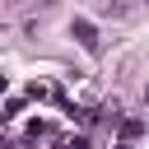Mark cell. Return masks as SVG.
<instances>
[{
	"label": "cell",
	"instance_id": "3957f363",
	"mask_svg": "<svg viewBox=\"0 0 149 149\" xmlns=\"http://www.w3.org/2000/svg\"><path fill=\"white\" fill-rule=\"evenodd\" d=\"M5 88H9V84H5V74H0V93H5Z\"/></svg>",
	"mask_w": 149,
	"mask_h": 149
},
{
	"label": "cell",
	"instance_id": "7a4b0ae2",
	"mask_svg": "<svg viewBox=\"0 0 149 149\" xmlns=\"http://www.w3.org/2000/svg\"><path fill=\"white\" fill-rule=\"evenodd\" d=\"M65 149H88V140H84V135H79V140H70V144H65Z\"/></svg>",
	"mask_w": 149,
	"mask_h": 149
},
{
	"label": "cell",
	"instance_id": "6da1fadb",
	"mask_svg": "<svg viewBox=\"0 0 149 149\" xmlns=\"http://www.w3.org/2000/svg\"><path fill=\"white\" fill-rule=\"evenodd\" d=\"M74 37L84 42V51H98V28H93L88 19H74Z\"/></svg>",
	"mask_w": 149,
	"mask_h": 149
}]
</instances>
